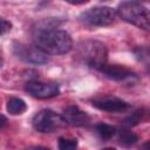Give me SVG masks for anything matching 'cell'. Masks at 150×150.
Instances as JSON below:
<instances>
[{"instance_id":"obj_1","label":"cell","mask_w":150,"mask_h":150,"mask_svg":"<svg viewBox=\"0 0 150 150\" xmlns=\"http://www.w3.org/2000/svg\"><path fill=\"white\" fill-rule=\"evenodd\" d=\"M61 21L55 18H47L38 21L32 29L34 45L47 55H61L71 50L73 40L69 33L59 29Z\"/></svg>"},{"instance_id":"obj_2","label":"cell","mask_w":150,"mask_h":150,"mask_svg":"<svg viewBox=\"0 0 150 150\" xmlns=\"http://www.w3.org/2000/svg\"><path fill=\"white\" fill-rule=\"evenodd\" d=\"M116 13L122 20L150 32V9L144 5L137 1H123L118 5Z\"/></svg>"},{"instance_id":"obj_3","label":"cell","mask_w":150,"mask_h":150,"mask_svg":"<svg viewBox=\"0 0 150 150\" xmlns=\"http://www.w3.org/2000/svg\"><path fill=\"white\" fill-rule=\"evenodd\" d=\"M76 54L80 61L95 69H100L107 63V48L102 42L96 40L81 41L76 47Z\"/></svg>"},{"instance_id":"obj_4","label":"cell","mask_w":150,"mask_h":150,"mask_svg":"<svg viewBox=\"0 0 150 150\" xmlns=\"http://www.w3.org/2000/svg\"><path fill=\"white\" fill-rule=\"evenodd\" d=\"M33 128L39 132H54L67 125L62 115L56 114L50 109H43L34 115L32 120Z\"/></svg>"},{"instance_id":"obj_5","label":"cell","mask_w":150,"mask_h":150,"mask_svg":"<svg viewBox=\"0 0 150 150\" xmlns=\"http://www.w3.org/2000/svg\"><path fill=\"white\" fill-rule=\"evenodd\" d=\"M116 12L115 9L107 7V6H96L89 8L81 13L80 20L87 26L94 27H103L109 26L115 21Z\"/></svg>"},{"instance_id":"obj_6","label":"cell","mask_w":150,"mask_h":150,"mask_svg":"<svg viewBox=\"0 0 150 150\" xmlns=\"http://www.w3.org/2000/svg\"><path fill=\"white\" fill-rule=\"evenodd\" d=\"M14 55L26 63L32 64H43L48 62V55L38 48L35 45H26L21 42H15L13 45Z\"/></svg>"},{"instance_id":"obj_7","label":"cell","mask_w":150,"mask_h":150,"mask_svg":"<svg viewBox=\"0 0 150 150\" xmlns=\"http://www.w3.org/2000/svg\"><path fill=\"white\" fill-rule=\"evenodd\" d=\"M25 90L36 98H50L60 93V88L56 83H46L40 81H29L25 86Z\"/></svg>"},{"instance_id":"obj_8","label":"cell","mask_w":150,"mask_h":150,"mask_svg":"<svg viewBox=\"0 0 150 150\" xmlns=\"http://www.w3.org/2000/svg\"><path fill=\"white\" fill-rule=\"evenodd\" d=\"M62 117L64 118L67 124H70L74 127H87L90 124L89 115L76 105L67 107L62 112Z\"/></svg>"},{"instance_id":"obj_9","label":"cell","mask_w":150,"mask_h":150,"mask_svg":"<svg viewBox=\"0 0 150 150\" xmlns=\"http://www.w3.org/2000/svg\"><path fill=\"white\" fill-rule=\"evenodd\" d=\"M93 105L100 110L108 112H121L129 108V104L117 97H102L93 101Z\"/></svg>"},{"instance_id":"obj_10","label":"cell","mask_w":150,"mask_h":150,"mask_svg":"<svg viewBox=\"0 0 150 150\" xmlns=\"http://www.w3.org/2000/svg\"><path fill=\"white\" fill-rule=\"evenodd\" d=\"M104 76L114 81H125L135 76V74L124 66L121 64H108L105 63L98 69Z\"/></svg>"},{"instance_id":"obj_11","label":"cell","mask_w":150,"mask_h":150,"mask_svg":"<svg viewBox=\"0 0 150 150\" xmlns=\"http://www.w3.org/2000/svg\"><path fill=\"white\" fill-rule=\"evenodd\" d=\"M149 120H150V109L139 108V109L135 110L131 115H129L123 121V127L124 128H131V127H135L139 123L148 122Z\"/></svg>"},{"instance_id":"obj_12","label":"cell","mask_w":150,"mask_h":150,"mask_svg":"<svg viewBox=\"0 0 150 150\" xmlns=\"http://www.w3.org/2000/svg\"><path fill=\"white\" fill-rule=\"evenodd\" d=\"M7 111L11 115H21L22 112L26 111L27 109V104L22 98L19 97H11L7 101Z\"/></svg>"},{"instance_id":"obj_13","label":"cell","mask_w":150,"mask_h":150,"mask_svg":"<svg viewBox=\"0 0 150 150\" xmlns=\"http://www.w3.org/2000/svg\"><path fill=\"white\" fill-rule=\"evenodd\" d=\"M118 141H120V144L123 146H131L138 141V137L128 128L123 127L122 129L118 130Z\"/></svg>"},{"instance_id":"obj_14","label":"cell","mask_w":150,"mask_h":150,"mask_svg":"<svg viewBox=\"0 0 150 150\" xmlns=\"http://www.w3.org/2000/svg\"><path fill=\"white\" fill-rule=\"evenodd\" d=\"M95 130L97 132V135L102 138V139H109L111 138L115 132H116V128L112 127V125H109V124H105V123H100L95 127Z\"/></svg>"},{"instance_id":"obj_15","label":"cell","mask_w":150,"mask_h":150,"mask_svg":"<svg viewBox=\"0 0 150 150\" xmlns=\"http://www.w3.org/2000/svg\"><path fill=\"white\" fill-rule=\"evenodd\" d=\"M59 149L60 150H76L77 149V139L76 138H59Z\"/></svg>"},{"instance_id":"obj_16","label":"cell","mask_w":150,"mask_h":150,"mask_svg":"<svg viewBox=\"0 0 150 150\" xmlns=\"http://www.w3.org/2000/svg\"><path fill=\"white\" fill-rule=\"evenodd\" d=\"M11 28H12V23L9 21H7L6 19L1 18V34L4 35L6 32L11 30Z\"/></svg>"},{"instance_id":"obj_17","label":"cell","mask_w":150,"mask_h":150,"mask_svg":"<svg viewBox=\"0 0 150 150\" xmlns=\"http://www.w3.org/2000/svg\"><path fill=\"white\" fill-rule=\"evenodd\" d=\"M139 150H150V141H148V142L143 143V144L141 145Z\"/></svg>"},{"instance_id":"obj_18","label":"cell","mask_w":150,"mask_h":150,"mask_svg":"<svg viewBox=\"0 0 150 150\" xmlns=\"http://www.w3.org/2000/svg\"><path fill=\"white\" fill-rule=\"evenodd\" d=\"M25 150H49L48 148H45V146H29Z\"/></svg>"},{"instance_id":"obj_19","label":"cell","mask_w":150,"mask_h":150,"mask_svg":"<svg viewBox=\"0 0 150 150\" xmlns=\"http://www.w3.org/2000/svg\"><path fill=\"white\" fill-rule=\"evenodd\" d=\"M6 122H7V120H6V117H5L4 115H2V116H1V125H0V128H1V129H2L4 127H5V124H6Z\"/></svg>"},{"instance_id":"obj_20","label":"cell","mask_w":150,"mask_h":150,"mask_svg":"<svg viewBox=\"0 0 150 150\" xmlns=\"http://www.w3.org/2000/svg\"><path fill=\"white\" fill-rule=\"evenodd\" d=\"M101 150H116L115 148H103V149H101Z\"/></svg>"},{"instance_id":"obj_21","label":"cell","mask_w":150,"mask_h":150,"mask_svg":"<svg viewBox=\"0 0 150 150\" xmlns=\"http://www.w3.org/2000/svg\"><path fill=\"white\" fill-rule=\"evenodd\" d=\"M148 68H149V71H150V64H149V66H148Z\"/></svg>"}]
</instances>
